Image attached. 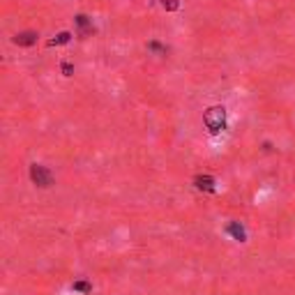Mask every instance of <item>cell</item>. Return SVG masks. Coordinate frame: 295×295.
I'll return each mask as SVG.
<instances>
[{"instance_id": "cell-1", "label": "cell", "mask_w": 295, "mask_h": 295, "mask_svg": "<svg viewBox=\"0 0 295 295\" xmlns=\"http://www.w3.org/2000/svg\"><path fill=\"white\" fill-rule=\"evenodd\" d=\"M203 122L210 134H219L226 129V109L224 106H210L203 115Z\"/></svg>"}, {"instance_id": "cell-2", "label": "cell", "mask_w": 295, "mask_h": 295, "mask_svg": "<svg viewBox=\"0 0 295 295\" xmlns=\"http://www.w3.org/2000/svg\"><path fill=\"white\" fill-rule=\"evenodd\" d=\"M30 180L35 182L37 187L48 189V187L53 185V175H51V171H48L46 166H42V164H32L30 166Z\"/></svg>"}, {"instance_id": "cell-3", "label": "cell", "mask_w": 295, "mask_h": 295, "mask_svg": "<svg viewBox=\"0 0 295 295\" xmlns=\"http://www.w3.org/2000/svg\"><path fill=\"white\" fill-rule=\"evenodd\" d=\"M16 46H32L37 42V32L35 30H23V32H16L12 39Z\"/></svg>"}, {"instance_id": "cell-4", "label": "cell", "mask_w": 295, "mask_h": 295, "mask_svg": "<svg viewBox=\"0 0 295 295\" xmlns=\"http://www.w3.org/2000/svg\"><path fill=\"white\" fill-rule=\"evenodd\" d=\"M74 21H76V25H78V35L81 37H88L92 32V21L85 16V14H76Z\"/></svg>"}, {"instance_id": "cell-5", "label": "cell", "mask_w": 295, "mask_h": 295, "mask_svg": "<svg viewBox=\"0 0 295 295\" xmlns=\"http://www.w3.org/2000/svg\"><path fill=\"white\" fill-rule=\"evenodd\" d=\"M194 185H196V189H201V192H215V178H212V175H196V178H194Z\"/></svg>"}, {"instance_id": "cell-6", "label": "cell", "mask_w": 295, "mask_h": 295, "mask_svg": "<svg viewBox=\"0 0 295 295\" xmlns=\"http://www.w3.org/2000/svg\"><path fill=\"white\" fill-rule=\"evenodd\" d=\"M226 231H229V235H233L238 242H245V240H247V231H245V226H242L240 222H231L229 226H226Z\"/></svg>"}, {"instance_id": "cell-7", "label": "cell", "mask_w": 295, "mask_h": 295, "mask_svg": "<svg viewBox=\"0 0 295 295\" xmlns=\"http://www.w3.org/2000/svg\"><path fill=\"white\" fill-rule=\"evenodd\" d=\"M72 39V32H60V35H55L53 39H48V46H60V44H67Z\"/></svg>"}, {"instance_id": "cell-8", "label": "cell", "mask_w": 295, "mask_h": 295, "mask_svg": "<svg viewBox=\"0 0 295 295\" xmlns=\"http://www.w3.org/2000/svg\"><path fill=\"white\" fill-rule=\"evenodd\" d=\"M72 289H74V291H78V293H90L92 286H90L88 282H76V284L72 286Z\"/></svg>"}, {"instance_id": "cell-9", "label": "cell", "mask_w": 295, "mask_h": 295, "mask_svg": "<svg viewBox=\"0 0 295 295\" xmlns=\"http://www.w3.org/2000/svg\"><path fill=\"white\" fill-rule=\"evenodd\" d=\"M162 7L169 9V12H175V9L180 7V2H178V0H162Z\"/></svg>"}, {"instance_id": "cell-10", "label": "cell", "mask_w": 295, "mask_h": 295, "mask_svg": "<svg viewBox=\"0 0 295 295\" xmlns=\"http://www.w3.org/2000/svg\"><path fill=\"white\" fill-rule=\"evenodd\" d=\"M62 74H65V76H72V74H74V65H72V62H62Z\"/></svg>"}, {"instance_id": "cell-11", "label": "cell", "mask_w": 295, "mask_h": 295, "mask_svg": "<svg viewBox=\"0 0 295 295\" xmlns=\"http://www.w3.org/2000/svg\"><path fill=\"white\" fill-rule=\"evenodd\" d=\"M148 48H150V51H157V53H164V51H166V48H164L159 42H150V44H148Z\"/></svg>"}]
</instances>
